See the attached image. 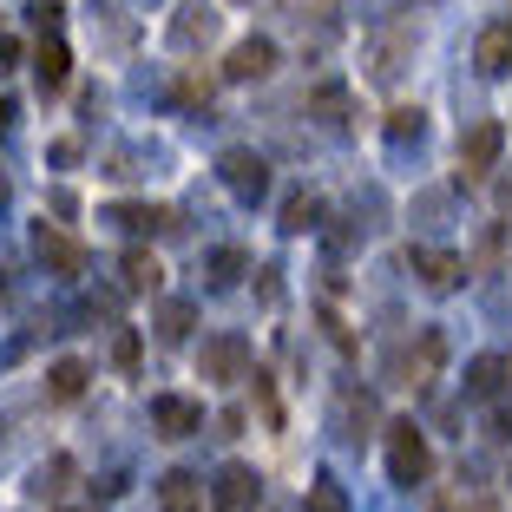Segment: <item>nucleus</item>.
I'll return each instance as SVG.
<instances>
[{
	"mask_svg": "<svg viewBox=\"0 0 512 512\" xmlns=\"http://www.w3.org/2000/svg\"><path fill=\"white\" fill-rule=\"evenodd\" d=\"M256 506V473L250 467H224L217 473V512H250Z\"/></svg>",
	"mask_w": 512,
	"mask_h": 512,
	"instance_id": "nucleus-10",
	"label": "nucleus"
},
{
	"mask_svg": "<svg viewBox=\"0 0 512 512\" xmlns=\"http://www.w3.org/2000/svg\"><path fill=\"white\" fill-rule=\"evenodd\" d=\"M158 283H165L158 256H145V250H132V256H125V289H132V296H158Z\"/></svg>",
	"mask_w": 512,
	"mask_h": 512,
	"instance_id": "nucleus-13",
	"label": "nucleus"
},
{
	"mask_svg": "<svg viewBox=\"0 0 512 512\" xmlns=\"http://www.w3.org/2000/svg\"><path fill=\"white\" fill-rule=\"evenodd\" d=\"M184 329H191V309H184V302H165V309H158V335H165V342H184Z\"/></svg>",
	"mask_w": 512,
	"mask_h": 512,
	"instance_id": "nucleus-19",
	"label": "nucleus"
},
{
	"mask_svg": "<svg viewBox=\"0 0 512 512\" xmlns=\"http://www.w3.org/2000/svg\"><path fill=\"white\" fill-rule=\"evenodd\" d=\"M197 368H204V381L230 388V381H243V368H250V342H243V335H217V342H204Z\"/></svg>",
	"mask_w": 512,
	"mask_h": 512,
	"instance_id": "nucleus-4",
	"label": "nucleus"
},
{
	"mask_svg": "<svg viewBox=\"0 0 512 512\" xmlns=\"http://www.w3.org/2000/svg\"><path fill=\"white\" fill-rule=\"evenodd\" d=\"M414 270H421V283L434 289V296H447V289H460L467 263H460L453 250H414Z\"/></svg>",
	"mask_w": 512,
	"mask_h": 512,
	"instance_id": "nucleus-8",
	"label": "nucleus"
},
{
	"mask_svg": "<svg viewBox=\"0 0 512 512\" xmlns=\"http://www.w3.org/2000/svg\"><path fill=\"white\" fill-rule=\"evenodd\" d=\"M217 33V14H204V7H184L178 20H171V40L178 46H197V40H211Z\"/></svg>",
	"mask_w": 512,
	"mask_h": 512,
	"instance_id": "nucleus-14",
	"label": "nucleus"
},
{
	"mask_svg": "<svg viewBox=\"0 0 512 512\" xmlns=\"http://www.w3.org/2000/svg\"><path fill=\"white\" fill-rule=\"evenodd\" d=\"M506 375H512V362H506Z\"/></svg>",
	"mask_w": 512,
	"mask_h": 512,
	"instance_id": "nucleus-27",
	"label": "nucleus"
},
{
	"mask_svg": "<svg viewBox=\"0 0 512 512\" xmlns=\"http://www.w3.org/2000/svg\"><path fill=\"white\" fill-rule=\"evenodd\" d=\"M33 73H40L46 92H60L66 73H73V53H66V40H40V53H33Z\"/></svg>",
	"mask_w": 512,
	"mask_h": 512,
	"instance_id": "nucleus-11",
	"label": "nucleus"
},
{
	"mask_svg": "<svg viewBox=\"0 0 512 512\" xmlns=\"http://www.w3.org/2000/svg\"><path fill=\"white\" fill-rule=\"evenodd\" d=\"M73 512H86V506H73Z\"/></svg>",
	"mask_w": 512,
	"mask_h": 512,
	"instance_id": "nucleus-28",
	"label": "nucleus"
},
{
	"mask_svg": "<svg viewBox=\"0 0 512 512\" xmlns=\"http://www.w3.org/2000/svg\"><path fill=\"white\" fill-rule=\"evenodd\" d=\"M388 473H394V486H421L434 473V453H427L414 421H388Z\"/></svg>",
	"mask_w": 512,
	"mask_h": 512,
	"instance_id": "nucleus-1",
	"label": "nucleus"
},
{
	"mask_svg": "<svg viewBox=\"0 0 512 512\" xmlns=\"http://www.w3.org/2000/svg\"><path fill=\"white\" fill-rule=\"evenodd\" d=\"M473 60H480V73H512V20L480 27V40H473Z\"/></svg>",
	"mask_w": 512,
	"mask_h": 512,
	"instance_id": "nucleus-9",
	"label": "nucleus"
},
{
	"mask_svg": "<svg viewBox=\"0 0 512 512\" xmlns=\"http://www.w3.org/2000/svg\"><path fill=\"white\" fill-rule=\"evenodd\" d=\"M499 151H506V132H499V119H480L467 138H460V178L480 184L486 171L499 165Z\"/></svg>",
	"mask_w": 512,
	"mask_h": 512,
	"instance_id": "nucleus-2",
	"label": "nucleus"
},
{
	"mask_svg": "<svg viewBox=\"0 0 512 512\" xmlns=\"http://www.w3.org/2000/svg\"><path fill=\"white\" fill-rule=\"evenodd\" d=\"M309 512H348V493L335 480H316L309 486Z\"/></svg>",
	"mask_w": 512,
	"mask_h": 512,
	"instance_id": "nucleus-18",
	"label": "nucleus"
},
{
	"mask_svg": "<svg viewBox=\"0 0 512 512\" xmlns=\"http://www.w3.org/2000/svg\"><path fill=\"white\" fill-rule=\"evenodd\" d=\"M7 119H14V106H0V132H7Z\"/></svg>",
	"mask_w": 512,
	"mask_h": 512,
	"instance_id": "nucleus-26",
	"label": "nucleus"
},
{
	"mask_svg": "<svg viewBox=\"0 0 512 512\" xmlns=\"http://www.w3.org/2000/svg\"><path fill=\"white\" fill-rule=\"evenodd\" d=\"M20 66V40H0V73H14Z\"/></svg>",
	"mask_w": 512,
	"mask_h": 512,
	"instance_id": "nucleus-24",
	"label": "nucleus"
},
{
	"mask_svg": "<svg viewBox=\"0 0 512 512\" xmlns=\"http://www.w3.org/2000/svg\"><path fill=\"white\" fill-rule=\"evenodd\" d=\"M224 184H230V197H243V204H256V197L270 191V165L256 158V151H224Z\"/></svg>",
	"mask_w": 512,
	"mask_h": 512,
	"instance_id": "nucleus-6",
	"label": "nucleus"
},
{
	"mask_svg": "<svg viewBox=\"0 0 512 512\" xmlns=\"http://www.w3.org/2000/svg\"><path fill=\"white\" fill-rule=\"evenodd\" d=\"M151 427L165 440H191L197 427H204V407L184 401V394H151Z\"/></svg>",
	"mask_w": 512,
	"mask_h": 512,
	"instance_id": "nucleus-5",
	"label": "nucleus"
},
{
	"mask_svg": "<svg viewBox=\"0 0 512 512\" xmlns=\"http://www.w3.org/2000/svg\"><path fill=\"white\" fill-rule=\"evenodd\" d=\"M473 394H480V401H493L499 394V362H473V381H467Z\"/></svg>",
	"mask_w": 512,
	"mask_h": 512,
	"instance_id": "nucleus-21",
	"label": "nucleus"
},
{
	"mask_svg": "<svg viewBox=\"0 0 512 512\" xmlns=\"http://www.w3.org/2000/svg\"><path fill=\"white\" fill-rule=\"evenodd\" d=\"M119 368H138V335H132V329L119 335Z\"/></svg>",
	"mask_w": 512,
	"mask_h": 512,
	"instance_id": "nucleus-23",
	"label": "nucleus"
},
{
	"mask_svg": "<svg viewBox=\"0 0 512 512\" xmlns=\"http://www.w3.org/2000/svg\"><path fill=\"white\" fill-rule=\"evenodd\" d=\"M467 512H499V506H493V499H473V506H467Z\"/></svg>",
	"mask_w": 512,
	"mask_h": 512,
	"instance_id": "nucleus-25",
	"label": "nucleus"
},
{
	"mask_svg": "<svg viewBox=\"0 0 512 512\" xmlns=\"http://www.w3.org/2000/svg\"><path fill=\"white\" fill-rule=\"evenodd\" d=\"M33 256H40L53 276H79V270H86V243L66 237L60 224H40V230H33Z\"/></svg>",
	"mask_w": 512,
	"mask_h": 512,
	"instance_id": "nucleus-3",
	"label": "nucleus"
},
{
	"mask_svg": "<svg viewBox=\"0 0 512 512\" xmlns=\"http://www.w3.org/2000/svg\"><path fill=\"white\" fill-rule=\"evenodd\" d=\"M46 388H53V401H79L86 394V362H53Z\"/></svg>",
	"mask_w": 512,
	"mask_h": 512,
	"instance_id": "nucleus-16",
	"label": "nucleus"
},
{
	"mask_svg": "<svg viewBox=\"0 0 512 512\" xmlns=\"http://www.w3.org/2000/svg\"><path fill=\"white\" fill-rule=\"evenodd\" d=\"M270 73H276V40H243V46H230L224 79H270Z\"/></svg>",
	"mask_w": 512,
	"mask_h": 512,
	"instance_id": "nucleus-7",
	"label": "nucleus"
},
{
	"mask_svg": "<svg viewBox=\"0 0 512 512\" xmlns=\"http://www.w3.org/2000/svg\"><path fill=\"white\" fill-rule=\"evenodd\" d=\"M316 224H322V197L316 191L289 197V211H283V230H289V237H302V230H316Z\"/></svg>",
	"mask_w": 512,
	"mask_h": 512,
	"instance_id": "nucleus-15",
	"label": "nucleus"
},
{
	"mask_svg": "<svg viewBox=\"0 0 512 512\" xmlns=\"http://www.w3.org/2000/svg\"><path fill=\"white\" fill-rule=\"evenodd\" d=\"M158 506L165 512H204V486H197L191 473H171V480L158 486Z\"/></svg>",
	"mask_w": 512,
	"mask_h": 512,
	"instance_id": "nucleus-12",
	"label": "nucleus"
},
{
	"mask_svg": "<svg viewBox=\"0 0 512 512\" xmlns=\"http://www.w3.org/2000/svg\"><path fill=\"white\" fill-rule=\"evenodd\" d=\"M388 138H421V112H388Z\"/></svg>",
	"mask_w": 512,
	"mask_h": 512,
	"instance_id": "nucleus-22",
	"label": "nucleus"
},
{
	"mask_svg": "<svg viewBox=\"0 0 512 512\" xmlns=\"http://www.w3.org/2000/svg\"><path fill=\"white\" fill-rule=\"evenodd\" d=\"M171 92H178L184 106H211L217 79H211V73H178V79H171Z\"/></svg>",
	"mask_w": 512,
	"mask_h": 512,
	"instance_id": "nucleus-17",
	"label": "nucleus"
},
{
	"mask_svg": "<svg viewBox=\"0 0 512 512\" xmlns=\"http://www.w3.org/2000/svg\"><path fill=\"white\" fill-rule=\"evenodd\" d=\"M237 270H243V256H237V250H211V283H217V289L237 283Z\"/></svg>",
	"mask_w": 512,
	"mask_h": 512,
	"instance_id": "nucleus-20",
	"label": "nucleus"
}]
</instances>
